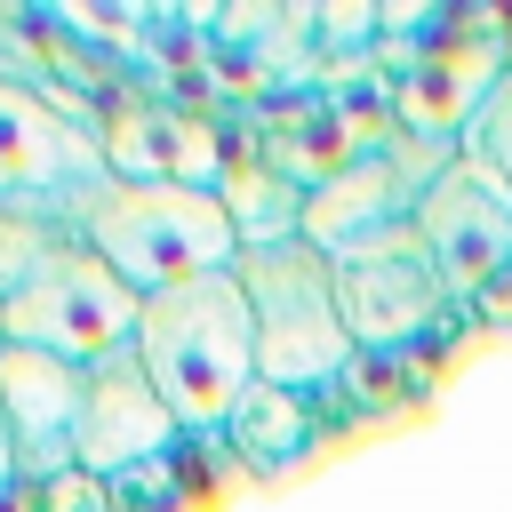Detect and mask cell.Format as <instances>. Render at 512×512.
<instances>
[{"label":"cell","mask_w":512,"mask_h":512,"mask_svg":"<svg viewBox=\"0 0 512 512\" xmlns=\"http://www.w3.org/2000/svg\"><path fill=\"white\" fill-rule=\"evenodd\" d=\"M136 360L152 392L168 400V416L184 424V440H224L232 408L256 392V320H248L240 280L208 272L168 296H144Z\"/></svg>","instance_id":"cell-1"},{"label":"cell","mask_w":512,"mask_h":512,"mask_svg":"<svg viewBox=\"0 0 512 512\" xmlns=\"http://www.w3.org/2000/svg\"><path fill=\"white\" fill-rule=\"evenodd\" d=\"M72 232L136 296H168L184 280H208V272L240 264V232L224 216V192H192V184H168V176H152V184H120L112 176L72 216Z\"/></svg>","instance_id":"cell-2"},{"label":"cell","mask_w":512,"mask_h":512,"mask_svg":"<svg viewBox=\"0 0 512 512\" xmlns=\"http://www.w3.org/2000/svg\"><path fill=\"white\" fill-rule=\"evenodd\" d=\"M248 320H256V384L304 392L320 400L328 384L352 376V328L336 304V264L312 240H272V248H240L232 264Z\"/></svg>","instance_id":"cell-3"},{"label":"cell","mask_w":512,"mask_h":512,"mask_svg":"<svg viewBox=\"0 0 512 512\" xmlns=\"http://www.w3.org/2000/svg\"><path fill=\"white\" fill-rule=\"evenodd\" d=\"M104 112L64 88H0V208L72 224L104 184Z\"/></svg>","instance_id":"cell-4"},{"label":"cell","mask_w":512,"mask_h":512,"mask_svg":"<svg viewBox=\"0 0 512 512\" xmlns=\"http://www.w3.org/2000/svg\"><path fill=\"white\" fill-rule=\"evenodd\" d=\"M136 320H144V296L120 288L112 264L72 240V256L48 280H32L24 296L0 304V344H24V352H56L72 368H96V360L136 352Z\"/></svg>","instance_id":"cell-5"},{"label":"cell","mask_w":512,"mask_h":512,"mask_svg":"<svg viewBox=\"0 0 512 512\" xmlns=\"http://www.w3.org/2000/svg\"><path fill=\"white\" fill-rule=\"evenodd\" d=\"M80 408H88V368H72L56 352L0 344V416H8V448H16L24 488L80 472Z\"/></svg>","instance_id":"cell-6"},{"label":"cell","mask_w":512,"mask_h":512,"mask_svg":"<svg viewBox=\"0 0 512 512\" xmlns=\"http://www.w3.org/2000/svg\"><path fill=\"white\" fill-rule=\"evenodd\" d=\"M416 240H424V264L440 272V288L472 296L512 264V200L488 176H472L464 160H448L416 192Z\"/></svg>","instance_id":"cell-7"},{"label":"cell","mask_w":512,"mask_h":512,"mask_svg":"<svg viewBox=\"0 0 512 512\" xmlns=\"http://www.w3.org/2000/svg\"><path fill=\"white\" fill-rule=\"evenodd\" d=\"M184 424L168 416V400L152 392L144 360L120 352V360H96L88 368V408H80V472L88 480H128L144 464H168L184 456Z\"/></svg>","instance_id":"cell-8"},{"label":"cell","mask_w":512,"mask_h":512,"mask_svg":"<svg viewBox=\"0 0 512 512\" xmlns=\"http://www.w3.org/2000/svg\"><path fill=\"white\" fill-rule=\"evenodd\" d=\"M336 304H344L352 352H408L448 312V288L424 264V248H408V256H352V264H336Z\"/></svg>","instance_id":"cell-9"},{"label":"cell","mask_w":512,"mask_h":512,"mask_svg":"<svg viewBox=\"0 0 512 512\" xmlns=\"http://www.w3.org/2000/svg\"><path fill=\"white\" fill-rule=\"evenodd\" d=\"M312 400L304 392H280V384H256L240 408H232V424H224V448L256 472V480H280L288 464H304L312 456Z\"/></svg>","instance_id":"cell-10"},{"label":"cell","mask_w":512,"mask_h":512,"mask_svg":"<svg viewBox=\"0 0 512 512\" xmlns=\"http://www.w3.org/2000/svg\"><path fill=\"white\" fill-rule=\"evenodd\" d=\"M224 216H232L240 248L304 240V184L280 168H224Z\"/></svg>","instance_id":"cell-11"},{"label":"cell","mask_w":512,"mask_h":512,"mask_svg":"<svg viewBox=\"0 0 512 512\" xmlns=\"http://www.w3.org/2000/svg\"><path fill=\"white\" fill-rule=\"evenodd\" d=\"M72 224H48V216H16V208H0V304L8 296H24L32 280H48L64 256H72Z\"/></svg>","instance_id":"cell-12"},{"label":"cell","mask_w":512,"mask_h":512,"mask_svg":"<svg viewBox=\"0 0 512 512\" xmlns=\"http://www.w3.org/2000/svg\"><path fill=\"white\" fill-rule=\"evenodd\" d=\"M472 176H488L504 200H512V72L488 80V96L464 112V152H456Z\"/></svg>","instance_id":"cell-13"},{"label":"cell","mask_w":512,"mask_h":512,"mask_svg":"<svg viewBox=\"0 0 512 512\" xmlns=\"http://www.w3.org/2000/svg\"><path fill=\"white\" fill-rule=\"evenodd\" d=\"M0 88H56V64L32 40V16H0Z\"/></svg>","instance_id":"cell-14"},{"label":"cell","mask_w":512,"mask_h":512,"mask_svg":"<svg viewBox=\"0 0 512 512\" xmlns=\"http://www.w3.org/2000/svg\"><path fill=\"white\" fill-rule=\"evenodd\" d=\"M32 512H120V504H112V488H104V480L64 472V480H40V488H32Z\"/></svg>","instance_id":"cell-15"},{"label":"cell","mask_w":512,"mask_h":512,"mask_svg":"<svg viewBox=\"0 0 512 512\" xmlns=\"http://www.w3.org/2000/svg\"><path fill=\"white\" fill-rule=\"evenodd\" d=\"M16 488V448H8V416H0V496Z\"/></svg>","instance_id":"cell-16"}]
</instances>
